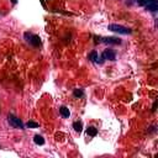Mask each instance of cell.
<instances>
[{"label": "cell", "instance_id": "obj_12", "mask_svg": "<svg viewBox=\"0 0 158 158\" xmlns=\"http://www.w3.org/2000/svg\"><path fill=\"white\" fill-rule=\"evenodd\" d=\"M27 127H30V128H37V127H38V124L35 122V121H29V122H27Z\"/></svg>", "mask_w": 158, "mask_h": 158}, {"label": "cell", "instance_id": "obj_4", "mask_svg": "<svg viewBox=\"0 0 158 158\" xmlns=\"http://www.w3.org/2000/svg\"><path fill=\"white\" fill-rule=\"evenodd\" d=\"M100 42H105V43H109V45H120L121 41L116 37H104V38L100 40Z\"/></svg>", "mask_w": 158, "mask_h": 158}, {"label": "cell", "instance_id": "obj_13", "mask_svg": "<svg viewBox=\"0 0 158 158\" xmlns=\"http://www.w3.org/2000/svg\"><path fill=\"white\" fill-rule=\"evenodd\" d=\"M74 96H77V98H80V96H83V90L82 89H76L74 90Z\"/></svg>", "mask_w": 158, "mask_h": 158}, {"label": "cell", "instance_id": "obj_9", "mask_svg": "<svg viewBox=\"0 0 158 158\" xmlns=\"http://www.w3.org/2000/svg\"><path fill=\"white\" fill-rule=\"evenodd\" d=\"M73 128L76 130L77 132H80L82 130H83V122L82 121H76L73 124Z\"/></svg>", "mask_w": 158, "mask_h": 158}, {"label": "cell", "instance_id": "obj_1", "mask_svg": "<svg viewBox=\"0 0 158 158\" xmlns=\"http://www.w3.org/2000/svg\"><path fill=\"white\" fill-rule=\"evenodd\" d=\"M108 29L113 32H117V34H121V35H128L131 34V30L127 29L125 26H121V25H116V24H111L108 26Z\"/></svg>", "mask_w": 158, "mask_h": 158}, {"label": "cell", "instance_id": "obj_10", "mask_svg": "<svg viewBox=\"0 0 158 158\" xmlns=\"http://www.w3.org/2000/svg\"><path fill=\"white\" fill-rule=\"evenodd\" d=\"M34 141H35L36 145H43V143H45V138L42 136H40V135H36L35 138H34Z\"/></svg>", "mask_w": 158, "mask_h": 158}, {"label": "cell", "instance_id": "obj_6", "mask_svg": "<svg viewBox=\"0 0 158 158\" xmlns=\"http://www.w3.org/2000/svg\"><path fill=\"white\" fill-rule=\"evenodd\" d=\"M146 9H147V10H150V11H157V9H158L157 1H156V0H151V1L146 5Z\"/></svg>", "mask_w": 158, "mask_h": 158}, {"label": "cell", "instance_id": "obj_11", "mask_svg": "<svg viewBox=\"0 0 158 158\" xmlns=\"http://www.w3.org/2000/svg\"><path fill=\"white\" fill-rule=\"evenodd\" d=\"M87 133L89 135V136H96V133H98V130L95 128V127H88V130H87Z\"/></svg>", "mask_w": 158, "mask_h": 158}, {"label": "cell", "instance_id": "obj_3", "mask_svg": "<svg viewBox=\"0 0 158 158\" xmlns=\"http://www.w3.org/2000/svg\"><path fill=\"white\" fill-rule=\"evenodd\" d=\"M8 119H9V122L11 124V126L16 127V128H24V125H22L21 120L19 119V117H16L15 115H12V114H9Z\"/></svg>", "mask_w": 158, "mask_h": 158}, {"label": "cell", "instance_id": "obj_14", "mask_svg": "<svg viewBox=\"0 0 158 158\" xmlns=\"http://www.w3.org/2000/svg\"><path fill=\"white\" fill-rule=\"evenodd\" d=\"M156 106H157V100L155 101V103H153V111H155V110H156Z\"/></svg>", "mask_w": 158, "mask_h": 158}, {"label": "cell", "instance_id": "obj_7", "mask_svg": "<svg viewBox=\"0 0 158 158\" xmlns=\"http://www.w3.org/2000/svg\"><path fill=\"white\" fill-rule=\"evenodd\" d=\"M59 113H61V115L63 116V117H69L71 116V111H69V109H67L66 106H62L61 109H59Z\"/></svg>", "mask_w": 158, "mask_h": 158}, {"label": "cell", "instance_id": "obj_2", "mask_svg": "<svg viewBox=\"0 0 158 158\" xmlns=\"http://www.w3.org/2000/svg\"><path fill=\"white\" fill-rule=\"evenodd\" d=\"M25 38H26L27 42L31 43L32 46H35V47H38L41 45V38H40V36H37V35H32L30 32H26Z\"/></svg>", "mask_w": 158, "mask_h": 158}, {"label": "cell", "instance_id": "obj_5", "mask_svg": "<svg viewBox=\"0 0 158 158\" xmlns=\"http://www.w3.org/2000/svg\"><path fill=\"white\" fill-rule=\"evenodd\" d=\"M103 58L104 59H109V61H115L116 56H115V52L111 49H106L103 52Z\"/></svg>", "mask_w": 158, "mask_h": 158}, {"label": "cell", "instance_id": "obj_8", "mask_svg": "<svg viewBox=\"0 0 158 158\" xmlns=\"http://www.w3.org/2000/svg\"><path fill=\"white\" fill-rule=\"evenodd\" d=\"M88 58H89L91 62H99V57H98V53L95 52V51H93L91 53H89Z\"/></svg>", "mask_w": 158, "mask_h": 158}]
</instances>
